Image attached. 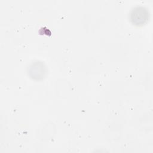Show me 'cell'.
Instances as JSON below:
<instances>
[{
    "label": "cell",
    "instance_id": "1",
    "mask_svg": "<svg viewBox=\"0 0 153 153\" xmlns=\"http://www.w3.org/2000/svg\"><path fill=\"white\" fill-rule=\"evenodd\" d=\"M148 19V14L145 13L143 9L137 8L133 10L131 15V20L132 22L136 25L142 24Z\"/></svg>",
    "mask_w": 153,
    "mask_h": 153
}]
</instances>
